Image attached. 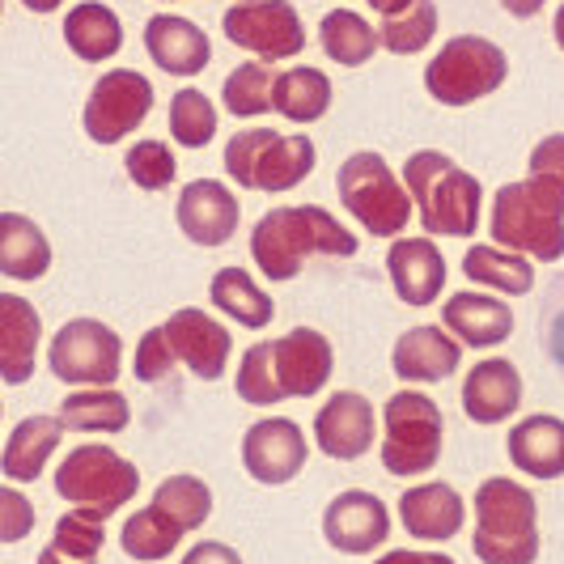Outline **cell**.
I'll return each instance as SVG.
<instances>
[{
  "mask_svg": "<svg viewBox=\"0 0 564 564\" xmlns=\"http://www.w3.org/2000/svg\"><path fill=\"white\" fill-rule=\"evenodd\" d=\"M552 34H556V47L564 52V4L556 9V22H552Z\"/></svg>",
  "mask_w": 564,
  "mask_h": 564,
  "instance_id": "f5cc1de1",
  "label": "cell"
},
{
  "mask_svg": "<svg viewBox=\"0 0 564 564\" xmlns=\"http://www.w3.org/2000/svg\"><path fill=\"white\" fill-rule=\"evenodd\" d=\"M178 539H183V527H174L162 509H137L128 522H123V552L132 556V561L141 564H153V561H166L174 556V547H178Z\"/></svg>",
  "mask_w": 564,
  "mask_h": 564,
  "instance_id": "e575fe53",
  "label": "cell"
},
{
  "mask_svg": "<svg viewBox=\"0 0 564 564\" xmlns=\"http://www.w3.org/2000/svg\"><path fill=\"white\" fill-rule=\"evenodd\" d=\"M373 564H454V556H446V552H416V547H395V552L378 556Z\"/></svg>",
  "mask_w": 564,
  "mask_h": 564,
  "instance_id": "7dc6e473",
  "label": "cell"
},
{
  "mask_svg": "<svg viewBox=\"0 0 564 564\" xmlns=\"http://www.w3.org/2000/svg\"><path fill=\"white\" fill-rule=\"evenodd\" d=\"M64 43L85 64H107L123 47V26H119L115 9L85 0L77 9H68V18H64Z\"/></svg>",
  "mask_w": 564,
  "mask_h": 564,
  "instance_id": "f1b7e54d",
  "label": "cell"
},
{
  "mask_svg": "<svg viewBox=\"0 0 564 564\" xmlns=\"http://www.w3.org/2000/svg\"><path fill=\"white\" fill-rule=\"evenodd\" d=\"M59 437H64V429H59L56 416H26V421H18L13 433H9V442H4V451H0V471L13 484H34L43 476V467L52 463Z\"/></svg>",
  "mask_w": 564,
  "mask_h": 564,
  "instance_id": "4316f807",
  "label": "cell"
},
{
  "mask_svg": "<svg viewBox=\"0 0 564 564\" xmlns=\"http://www.w3.org/2000/svg\"><path fill=\"white\" fill-rule=\"evenodd\" d=\"M0 9H4V4H0Z\"/></svg>",
  "mask_w": 564,
  "mask_h": 564,
  "instance_id": "db71d44e",
  "label": "cell"
},
{
  "mask_svg": "<svg viewBox=\"0 0 564 564\" xmlns=\"http://www.w3.org/2000/svg\"><path fill=\"white\" fill-rule=\"evenodd\" d=\"M311 254H357L352 229H344L318 204H293L263 213L251 229V259L268 281H293Z\"/></svg>",
  "mask_w": 564,
  "mask_h": 564,
  "instance_id": "6da1fadb",
  "label": "cell"
},
{
  "mask_svg": "<svg viewBox=\"0 0 564 564\" xmlns=\"http://www.w3.org/2000/svg\"><path fill=\"white\" fill-rule=\"evenodd\" d=\"M34 531V501L26 492L0 484V543H22Z\"/></svg>",
  "mask_w": 564,
  "mask_h": 564,
  "instance_id": "ee69618b",
  "label": "cell"
},
{
  "mask_svg": "<svg viewBox=\"0 0 564 564\" xmlns=\"http://www.w3.org/2000/svg\"><path fill=\"white\" fill-rule=\"evenodd\" d=\"M318 43H323L327 59H336L344 68H361V64L373 59V52L382 47L378 30L369 26L361 13H352V9H332V13H323V22H318Z\"/></svg>",
  "mask_w": 564,
  "mask_h": 564,
  "instance_id": "d6a6232c",
  "label": "cell"
},
{
  "mask_svg": "<svg viewBox=\"0 0 564 564\" xmlns=\"http://www.w3.org/2000/svg\"><path fill=\"white\" fill-rule=\"evenodd\" d=\"M153 509H162L174 527H183V535L187 531H199L204 522H208V513H213V488L199 480V476H170V480L158 484V492H153Z\"/></svg>",
  "mask_w": 564,
  "mask_h": 564,
  "instance_id": "d590c367",
  "label": "cell"
},
{
  "mask_svg": "<svg viewBox=\"0 0 564 564\" xmlns=\"http://www.w3.org/2000/svg\"><path fill=\"white\" fill-rule=\"evenodd\" d=\"M463 361V344L446 327H408L395 339L391 366L403 382H446Z\"/></svg>",
  "mask_w": 564,
  "mask_h": 564,
  "instance_id": "cb8c5ba5",
  "label": "cell"
},
{
  "mask_svg": "<svg viewBox=\"0 0 564 564\" xmlns=\"http://www.w3.org/2000/svg\"><path fill=\"white\" fill-rule=\"evenodd\" d=\"M476 535L471 552L480 564H535L539 561V501L531 488L509 476H492L476 488Z\"/></svg>",
  "mask_w": 564,
  "mask_h": 564,
  "instance_id": "277c9868",
  "label": "cell"
},
{
  "mask_svg": "<svg viewBox=\"0 0 564 564\" xmlns=\"http://www.w3.org/2000/svg\"><path fill=\"white\" fill-rule=\"evenodd\" d=\"M323 535L344 556H369L391 539V509L366 488H348L323 509Z\"/></svg>",
  "mask_w": 564,
  "mask_h": 564,
  "instance_id": "5bb4252c",
  "label": "cell"
},
{
  "mask_svg": "<svg viewBox=\"0 0 564 564\" xmlns=\"http://www.w3.org/2000/svg\"><path fill=\"white\" fill-rule=\"evenodd\" d=\"M531 174L552 178V183H561L564 187V132L543 137V141L531 149Z\"/></svg>",
  "mask_w": 564,
  "mask_h": 564,
  "instance_id": "f6af8a7d",
  "label": "cell"
},
{
  "mask_svg": "<svg viewBox=\"0 0 564 564\" xmlns=\"http://www.w3.org/2000/svg\"><path fill=\"white\" fill-rule=\"evenodd\" d=\"M272 82L276 73L263 64V59H247L238 64L221 85V98H226V111L234 119H254V115L272 111Z\"/></svg>",
  "mask_w": 564,
  "mask_h": 564,
  "instance_id": "74e56055",
  "label": "cell"
},
{
  "mask_svg": "<svg viewBox=\"0 0 564 564\" xmlns=\"http://www.w3.org/2000/svg\"><path fill=\"white\" fill-rule=\"evenodd\" d=\"M226 39L234 47L251 52L263 64H276V59H293L306 52V26H302V13L289 4V0H238L229 4L226 18Z\"/></svg>",
  "mask_w": 564,
  "mask_h": 564,
  "instance_id": "8fae6325",
  "label": "cell"
},
{
  "mask_svg": "<svg viewBox=\"0 0 564 564\" xmlns=\"http://www.w3.org/2000/svg\"><path fill=\"white\" fill-rule=\"evenodd\" d=\"M170 369H174V348H170V339L162 327H149L137 344V361H132V373L141 378V382H162Z\"/></svg>",
  "mask_w": 564,
  "mask_h": 564,
  "instance_id": "7bdbcfd3",
  "label": "cell"
},
{
  "mask_svg": "<svg viewBox=\"0 0 564 564\" xmlns=\"http://www.w3.org/2000/svg\"><path fill=\"white\" fill-rule=\"evenodd\" d=\"M208 297L221 314H229L238 327H251V332H263L272 318H276V302L254 284L251 272L242 268H221L213 284H208Z\"/></svg>",
  "mask_w": 564,
  "mask_h": 564,
  "instance_id": "4dcf8cb0",
  "label": "cell"
},
{
  "mask_svg": "<svg viewBox=\"0 0 564 564\" xmlns=\"http://www.w3.org/2000/svg\"><path fill=\"white\" fill-rule=\"evenodd\" d=\"M403 187L416 204L429 238H471L480 229L484 187L476 174L437 149H421L403 162Z\"/></svg>",
  "mask_w": 564,
  "mask_h": 564,
  "instance_id": "7a4b0ae2",
  "label": "cell"
},
{
  "mask_svg": "<svg viewBox=\"0 0 564 564\" xmlns=\"http://www.w3.org/2000/svg\"><path fill=\"white\" fill-rule=\"evenodd\" d=\"M39 339H43V318L18 293H0V382L22 387L39 361Z\"/></svg>",
  "mask_w": 564,
  "mask_h": 564,
  "instance_id": "603a6c76",
  "label": "cell"
},
{
  "mask_svg": "<svg viewBox=\"0 0 564 564\" xmlns=\"http://www.w3.org/2000/svg\"><path fill=\"white\" fill-rule=\"evenodd\" d=\"M314 442L318 451L336 463H352L366 458L369 446L378 442V416L373 403L357 391H336L327 395V403L314 412Z\"/></svg>",
  "mask_w": 564,
  "mask_h": 564,
  "instance_id": "e0dca14e",
  "label": "cell"
},
{
  "mask_svg": "<svg viewBox=\"0 0 564 564\" xmlns=\"http://www.w3.org/2000/svg\"><path fill=\"white\" fill-rule=\"evenodd\" d=\"M22 4H26L30 13H56L64 0H22Z\"/></svg>",
  "mask_w": 564,
  "mask_h": 564,
  "instance_id": "816d5d0a",
  "label": "cell"
},
{
  "mask_svg": "<svg viewBox=\"0 0 564 564\" xmlns=\"http://www.w3.org/2000/svg\"><path fill=\"white\" fill-rule=\"evenodd\" d=\"M178 564H242V556L221 539H208V543H196Z\"/></svg>",
  "mask_w": 564,
  "mask_h": 564,
  "instance_id": "bcb514c9",
  "label": "cell"
},
{
  "mask_svg": "<svg viewBox=\"0 0 564 564\" xmlns=\"http://www.w3.org/2000/svg\"><path fill=\"white\" fill-rule=\"evenodd\" d=\"M174 217H178V229L183 238H192L196 247H221L238 234V221H242V204L234 192H226V183L217 178H196L178 192V204H174Z\"/></svg>",
  "mask_w": 564,
  "mask_h": 564,
  "instance_id": "ac0fdd59",
  "label": "cell"
},
{
  "mask_svg": "<svg viewBox=\"0 0 564 564\" xmlns=\"http://www.w3.org/2000/svg\"><path fill=\"white\" fill-rule=\"evenodd\" d=\"M509 463L531 480H561L564 476V421L535 412L513 424L509 433Z\"/></svg>",
  "mask_w": 564,
  "mask_h": 564,
  "instance_id": "d4e9b609",
  "label": "cell"
},
{
  "mask_svg": "<svg viewBox=\"0 0 564 564\" xmlns=\"http://www.w3.org/2000/svg\"><path fill=\"white\" fill-rule=\"evenodd\" d=\"M332 107V82L318 68H289L272 82V111L293 123H314Z\"/></svg>",
  "mask_w": 564,
  "mask_h": 564,
  "instance_id": "836d02e7",
  "label": "cell"
},
{
  "mask_svg": "<svg viewBox=\"0 0 564 564\" xmlns=\"http://www.w3.org/2000/svg\"><path fill=\"white\" fill-rule=\"evenodd\" d=\"M311 458V442L297 429V421L289 416H263L242 433V467L254 484H289L293 476H302Z\"/></svg>",
  "mask_w": 564,
  "mask_h": 564,
  "instance_id": "4fadbf2b",
  "label": "cell"
},
{
  "mask_svg": "<svg viewBox=\"0 0 564 564\" xmlns=\"http://www.w3.org/2000/svg\"><path fill=\"white\" fill-rule=\"evenodd\" d=\"M47 366L68 387H115L123 373V339L102 318H73L52 339Z\"/></svg>",
  "mask_w": 564,
  "mask_h": 564,
  "instance_id": "30bf717a",
  "label": "cell"
},
{
  "mask_svg": "<svg viewBox=\"0 0 564 564\" xmlns=\"http://www.w3.org/2000/svg\"><path fill=\"white\" fill-rule=\"evenodd\" d=\"M153 111V85L137 68H111L102 73L89 102H85V137L94 144H119L123 137H132Z\"/></svg>",
  "mask_w": 564,
  "mask_h": 564,
  "instance_id": "7c38bea8",
  "label": "cell"
},
{
  "mask_svg": "<svg viewBox=\"0 0 564 564\" xmlns=\"http://www.w3.org/2000/svg\"><path fill=\"white\" fill-rule=\"evenodd\" d=\"M170 137L183 149H204L217 137V107L199 89H178L170 98Z\"/></svg>",
  "mask_w": 564,
  "mask_h": 564,
  "instance_id": "f35d334b",
  "label": "cell"
},
{
  "mask_svg": "<svg viewBox=\"0 0 564 564\" xmlns=\"http://www.w3.org/2000/svg\"><path fill=\"white\" fill-rule=\"evenodd\" d=\"M488 229L497 247L539 263H556L564 259V187L539 174L506 183L492 199Z\"/></svg>",
  "mask_w": 564,
  "mask_h": 564,
  "instance_id": "3957f363",
  "label": "cell"
},
{
  "mask_svg": "<svg viewBox=\"0 0 564 564\" xmlns=\"http://www.w3.org/2000/svg\"><path fill=\"white\" fill-rule=\"evenodd\" d=\"M56 421L68 433H123L132 421V408L115 387H85L59 403Z\"/></svg>",
  "mask_w": 564,
  "mask_h": 564,
  "instance_id": "1f68e13d",
  "label": "cell"
},
{
  "mask_svg": "<svg viewBox=\"0 0 564 564\" xmlns=\"http://www.w3.org/2000/svg\"><path fill=\"white\" fill-rule=\"evenodd\" d=\"M56 492L85 518L107 522L141 492V471L102 442H85L56 467Z\"/></svg>",
  "mask_w": 564,
  "mask_h": 564,
  "instance_id": "8992f818",
  "label": "cell"
},
{
  "mask_svg": "<svg viewBox=\"0 0 564 564\" xmlns=\"http://www.w3.org/2000/svg\"><path fill=\"white\" fill-rule=\"evenodd\" d=\"M170 348H174V361L192 369L204 382H217L229 366V352H234V336L226 332V323H217L208 311L199 306H183L162 323Z\"/></svg>",
  "mask_w": 564,
  "mask_h": 564,
  "instance_id": "2e32d148",
  "label": "cell"
},
{
  "mask_svg": "<svg viewBox=\"0 0 564 564\" xmlns=\"http://www.w3.org/2000/svg\"><path fill=\"white\" fill-rule=\"evenodd\" d=\"M501 4H506V13H513V18H535L547 0H501Z\"/></svg>",
  "mask_w": 564,
  "mask_h": 564,
  "instance_id": "c3c4849f",
  "label": "cell"
},
{
  "mask_svg": "<svg viewBox=\"0 0 564 564\" xmlns=\"http://www.w3.org/2000/svg\"><path fill=\"white\" fill-rule=\"evenodd\" d=\"M314 141L311 137H284L276 128H242L226 144V174L247 192L281 196L289 187L311 178Z\"/></svg>",
  "mask_w": 564,
  "mask_h": 564,
  "instance_id": "5b68a950",
  "label": "cell"
},
{
  "mask_svg": "<svg viewBox=\"0 0 564 564\" xmlns=\"http://www.w3.org/2000/svg\"><path fill=\"white\" fill-rule=\"evenodd\" d=\"M446 416L421 391H399L382 408V467L391 476H429L442 458Z\"/></svg>",
  "mask_w": 564,
  "mask_h": 564,
  "instance_id": "ba28073f",
  "label": "cell"
},
{
  "mask_svg": "<svg viewBox=\"0 0 564 564\" xmlns=\"http://www.w3.org/2000/svg\"><path fill=\"white\" fill-rule=\"evenodd\" d=\"M463 276L467 281L484 284L492 293H506V297H522L535 289V272H531V259L527 254H513L506 247H488L476 242L463 254Z\"/></svg>",
  "mask_w": 564,
  "mask_h": 564,
  "instance_id": "f546056e",
  "label": "cell"
},
{
  "mask_svg": "<svg viewBox=\"0 0 564 564\" xmlns=\"http://www.w3.org/2000/svg\"><path fill=\"white\" fill-rule=\"evenodd\" d=\"M144 52L170 77H196L213 59V39L178 13H158L144 22Z\"/></svg>",
  "mask_w": 564,
  "mask_h": 564,
  "instance_id": "ffe728a7",
  "label": "cell"
},
{
  "mask_svg": "<svg viewBox=\"0 0 564 564\" xmlns=\"http://www.w3.org/2000/svg\"><path fill=\"white\" fill-rule=\"evenodd\" d=\"M433 34H437V4L433 0H412L403 13L382 18V26H378V39L391 56H416L433 43Z\"/></svg>",
  "mask_w": 564,
  "mask_h": 564,
  "instance_id": "8d00e7d4",
  "label": "cell"
},
{
  "mask_svg": "<svg viewBox=\"0 0 564 564\" xmlns=\"http://www.w3.org/2000/svg\"><path fill=\"white\" fill-rule=\"evenodd\" d=\"M412 0H369V9L378 13V18H395V13H403Z\"/></svg>",
  "mask_w": 564,
  "mask_h": 564,
  "instance_id": "681fc988",
  "label": "cell"
},
{
  "mask_svg": "<svg viewBox=\"0 0 564 564\" xmlns=\"http://www.w3.org/2000/svg\"><path fill=\"white\" fill-rule=\"evenodd\" d=\"M336 369L332 339L314 327H293L289 336L272 339V378L284 399H311L327 387Z\"/></svg>",
  "mask_w": 564,
  "mask_h": 564,
  "instance_id": "9a60e30c",
  "label": "cell"
},
{
  "mask_svg": "<svg viewBox=\"0 0 564 564\" xmlns=\"http://www.w3.org/2000/svg\"><path fill=\"white\" fill-rule=\"evenodd\" d=\"M463 497L454 492L446 480H429V484H412L403 497H399V522L403 531L421 543H446L463 531Z\"/></svg>",
  "mask_w": 564,
  "mask_h": 564,
  "instance_id": "44dd1931",
  "label": "cell"
},
{
  "mask_svg": "<svg viewBox=\"0 0 564 564\" xmlns=\"http://www.w3.org/2000/svg\"><path fill=\"white\" fill-rule=\"evenodd\" d=\"M339 204L361 221L366 234L373 238H399L408 221H412V196L395 178V170L387 166L382 153L361 149L352 153L336 174Z\"/></svg>",
  "mask_w": 564,
  "mask_h": 564,
  "instance_id": "52a82bcc",
  "label": "cell"
},
{
  "mask_svg": "<svg viewBox=\"0 0 564 564\" xmlns=\"http://www.w3.org/2000/svg\"><path fill=\"white\" fill-rule=\"evenodd\" d=\"M522 408V373L506 357H488L463 378V412L471 424H501Z\"/></svg>",
  "mask_w": 564,
  "mask_h": 564,
  "instance_id": "7402d4cb",
  "label": "cell"
},
{
  "mask_svg": "<svg viewBox=\"0 0 564 564\" xmlns=\"http://www.w3.org/2000/svg\"><path fill=\"white\" fill-rule=\"evenodd\" d=\"M39 564H98V561H73V556H64V552H56L52 543L39 552Z\"/></svg>",
  "mask_w": 564,
  "mask_h": 564,
  "instance_id": "f907efd6",
  "label": "cell"
},
{
  "mask_svg": "<svg viewBox=\"0 0 564 564\" xmlns=\"http://www.w3.org/2000/svg\"><path fill=\"white\" fill-rule=\"evenodd\" d=\"M387 272L403 306H433L446 289V254L433 238H395L387 251Z\"/></svg>",
  "mask_w": 564,
  "mask_h": 564,
  "instance_id": "d6986e66",
  "label": "cell"
},
{
  "mask_svg": "<svg viewBox=\"0 0 564 564\" xmlns=\"http://www.w3.org/2000/svg\"><path fill=\"white\" fill-rule=\"evenodd\" d=\"M442 327L467 348H497L513 336V311L488 293H454L442 306Z\"/></svg>",
  "mask_w": 564,
  "mask_h": 564,
  "instance_id": "484cf974",
  "label": "cell"
},
{
  "mask_svg": "<svg viewBox=\"0 0 564 564\" xmlns=\"http://www.w3.org/2000/svg\"><path fill=\"white\" fill-rule=\"evenodd\" d=\"M128 178L141 187V192H166L170 183L178 178V162L170 153V144L162 141H137L123 158Z\"/></svg>",
  "mask_w": 564,
  "mask_h": 564,
  "instance_id": "60d3db41",
  "label": "cell"
},
{
  "mask_svg": "<svg viewBox=\"0 0 564 564\" xmlns=\"http://www.w3.org/2000/svg\"><path fill=\"white\" fill-rule=\"evenodd\" d=\"M509 77V59L497 43L480 34H458L451 39L424 68V89L442 107H467L497 94Z\"/></svg>",
  "mask_w": 564,
  "mask_h": 564,
  "instance_id": "9c48e42d",
  "label": "cell"
},
{
  "mask_svg": "<svg viewBox=\"0 0 564 564\" xmlns=\"http://www.w3.org/2000/svg\"><path fill=\"white\" fill-rule=\"evenodd\" d=\"M52 268L47 234L22 213H0V276L9 281H43Z\"/></svg>",
  "mask_w": 564,
  "mask_h": 564,
  "instance_id": "83f0119b",
  "label": "cell"
},
{
  "mask_svg": "<svg viewBox=\"0 0 564 564\" xmlns=\"http://www.w3.org/2000/svg\"><path fill=\"white\" fill-rule=\"evenodd\" d=\"M102 543H107V527L98 518H85L82 509H68L56 522V535H52V547L73 556V561H98Z\"/></svg>",
  "mask_w": 564,
  "mask_h": 564,
  "instance_id": "b9f144b4",
  "label": "cell"
},
{
  "mask_svg": "<svg viewBox=\"0 0 564 564\" xmlns=\"http://www.w3.org/2000/svg\"><path fill=\"white\" fill-rule=\"evenodd\" d=\"M234 387H238V399H247V403H254V408H272V403H281L284 395L276 391V378H272V339H259V344L247 348Z\"/></svg>",
  "mask_w": 564,
  "mask_h": 564,
  "instance_id": "ab89813d",
  "label": "cell"
}]
</instances>
